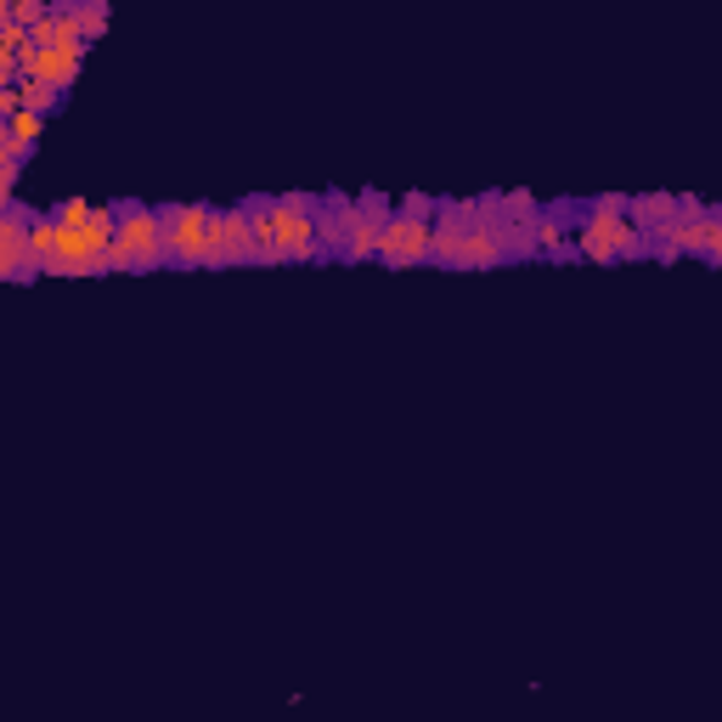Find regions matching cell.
Returning <instances> with one entry per match:
<instances>
[{
	"mask_svg": "<svg viewBox=\"0 0 722 722\" xmlns=\"http://www.w3.org/2000/svg\"><path fill=\"white\" fill-rule=\"evenodd\" d=\"M18 91H23V108H29V113H40V119H52V113L63 108V91L40 86V79H18Z\"/></svg>",
	"mask_w": 722,
	"mask_h": 722,
	"instance_id": "d6986e66",
	"label": "cell"
},
{
	"mask_svg": "<svg viewBox=\"0 0 722 722\" xmlns=\"http://www.w3.org/2000/svg\"><path fill=\"white\" fill-rule=\"evenodd\" d=\"M0 153H7V125H0Z\"/></svg>",
	"mask_w": 722,
	"mask_h": 722,
	"instance_id": "d4e9b609",
	"label": "cell"
},
{
	"mask_svg": "<svg viewBox=\"0 0 722 722\" xmlns=\"http://www.w3.org/2000/svg\"><path fill=\"white\" fill-rule=\"evenodd\" d=\"M34 210L7 204L0 210V283H23V237H29Z\"/></svg>",
	"mask_w": 722,
	"mask_h": 722,
	"instance_id": "8fae6325",
	"label": "cell"
},
{
	"mask_svg": "<svg viewBox=\"0 0 722 722\" xmlns=\"http://www.w3.org/2000/svg\"><path fill=\"white\" fill-rule=\"evenodd\" d=\"M350 215H356V198H345V192H323V198H316V244H323L328 260H345Z\"/></svg>",
	"mask_w": 722,
	"mask_h": 722,
	"instance_id": "30bf717a",
	"label": "cell"
},
{
	"mask_svg": "<svg viewBox=\"0 0 722 722\" xmlns=\"http://www.w3.org/2000/svg\"><path fill=\"white\" fill-rule=\"evenodd\" d=\"M390 198L384 192H361L356 198V215H350V244H345V260H373L379 249V226L390 221Z\"/></svg>",
	"mask_w": 722,
	"mask_h": 722,
	"instance_id": "ba28073f",
	"label": "cell"
},
{
	"mask_svg": "<svg viewBox=\"0 0 722 722\" xmlns=\"http://www.w3.org/2000/svg\"><path fill=\"white\" fill-rule=\"evenodd\" d=\"M244 215H249V266H283L271 237V198H244Z\"/></svg>",
	"mask_w": 722,
	"mask_h": 722,
	"instance_id": "5bb4252c",
	"label": "cell"
},
{
	"mask_svg": "<svg viewBox=\"0 0 722 722\" xmlns=\"http://www.w3.org/2000/svg\"><path fill=\"white\" fill-rule=\"evenodd\" d=\"M503 266V237L492 226H463L458 237V271H492Z\"/></svg>",
	"mask_w": 722,
	"mask_h": 722,
	"instance_id": "4fadbf2b",
	"label": "cell"
},
{
	"mask_svg": "<svg viewBox=\"0 0 722 722\" xmlns=\"http://www.w3.org/2000/svg\"><path fill=\"white\" fill-rule=\"evenodd\" d=\"M576 221H582L576 226V255L593 260V266H616V260H644L650 255L644 232L632 226L621 192H605V198H593V204H582Z\"/></svg>",
	"mask_w": 722,
	"mask_h": 722,
	"instance_id": "6da1fadb",
	"label": "cell"
},
{
	"mask_svg": "<svg viewBox=\"0 0 722 722\" xmlns=\"http://www.w3.org/2000/svg\"><path fill=\"white\" fill-rule=\"evenodd\" d=\"M40 131H46V119L29 113V108H18V113L7 119V158H18V165H23V158L34 153V142H40Z\"/></svg>",
	"mask_w": 722,
	"mask_h": 722,
	"instance_id": "e0dca14e",
	"label": "cell"
},
{
	"mask_svg": "<svg viewBox=\"0 0 722 722\" xmlns=\"http://www.w3.org/2000/svg\"><path fill=\"white\" fill-rule=\"evenodd\" d=\"M79 63H86V52H57V46H29L18 52V79H40V86H52V91H74V79H79Z\"/></svg>",
	"mask_w": 722,
	"mask_h": 722,
	"instance_id": "52a82bcc",
	"label": "cell"
},
{
	"mask_svg": "<svg viewBox=\"0 0 722 722\" xmlns=\"http://www.w3.org/2000/svg\"><path fill=\"white\" fill-rule=\"evenodd\" d=\"M226 266H249V215H244V204H232V210H215V215H210L204 271H226Z\"/></svg>",
	"mask_w": 722,
	"mask_h": 722,
	"instance_id": "8992f818",
	"label": "cell"
},
{
	"mask_svg": "<svg viewBox=\"0 0 722 722\" xmlns=\"http://www.w3.org/2000/svg\"><path fill=\"white\" fill-rule=\"evenodd\" d=\"M158 266H165V226H158V204L119 198V204H113L108 271H158Z\"/></svg>",
	"mask_w": 722,
	"mask_h": 722,
	"instance_id": "7a4b0ae2",
	"label": "cell"
},
{
	"mask_svg": "<svg viewBox=\"0 0 722 722\" xmlns=\"http://www.w3.org/2000/svg\"><path fill=\"white\" fill-rule=\"evenodd\" d=\"M108 34V0H79V40H86V52Z\"/></svg>",
	"mask_w": 722,
	"mask_h": 722,
	"instance_id": "ffe728a7",
	"label": "cell"
},
{
	"mask_svg": "<svg viewBox=\"0 0 722 722\" xmlns=\"http://www.w3.org/2000/svg\"><path fill=\"white\" fill-rule=\"evenodd\" d=\"M627 215H632L638 232H644V244L655 249V244H666V237H672L684 204H677V192H644V198H627Z\"/></svg>",
	"mask_w": 722,
	"mask_h": 722,
	"instance_id": "9c48e42d",
	"label": "cell"
},
{
	"mask_svg": "<svg viewBox=\"0 0 722 722\" xmlns=\"http://www.w3.org/2000/svg\"><path fill=\"white\" fill-rule=\"evenodd\" d=\"M57 226H86L91 221V204H86V198H63V204L57 210H46Z\"/></svg>",
	"mask_w": 722,
	"mask_h": 722,
	"instance_id": "44dd1931",
	"label": "cell"
},
{
	"mask_svg": "<svg viewBox=\"0 0 722 722\" xmlns=\"http://www.w3.org/2000/svg\"><path fill=\"white\" fill-rule=\"evenodd\" d=\"M497 204H503V221H508V226H531V232H537V221H542V204H537L531 192H503Z\"/></svg>",
	"mask_w": 722,
	"mask_h": 722,
	"instance_id": "ac0fdd59",
	"label": "cell"
},
{
	"mask_svg": "<svg viewBox=\"0 0 722 722\" xmlns=\"http://www.w3.org/2000/svg\"><path fill=\"white\" fill-rule=\"evenodd\" d=\"M52 237H57L52 215H34V221H29V237H23V283H34V277L52 271Z\"/></svg>",
	"mask_w": 722,
	"mask_h": 722,
	"instance_id": "9a60e30c",
	"label": "cell"
},
{
	"mask_svg": "<svg viewBox=\"0 0 722 722\" xmlns=\"http://www.w3.org/2000/svg\"><path fill=\"white\" fill-rule=\"evenodd\" d=\"M108 244H113V204H91V221H86L91 277H108Z\"/></svg>",
	"mask_w": 722,
	"mask_h": 722,
	"instance_id": "2e32d148",
	"label": "cell"
},
{
	"mask_svg": "<svg viewBox=\"0 0 722 722\" xmlns=\"http://www.w3.org/2000/svg\"><path fill=\"white\" fill-rule=\"evenodd\" d=\"M210 204H158V226H165V266L204 271V237H210Z\"/></svg>",
	"mask_w": 722,
	"mask_h": 722,
	"instance_id": "5b68a950",
	"label": "cell"
},
{
	"mask_svg": "<svg viewBox=\"0 0 722 722\" xmlns=\"http://www.w3.org/2000/svg\"><path fill=\"white\" fill-rule=\"evenodd\" d=\"M429 210H435V198H424V192H407V198H401V204L390 210V221L379 226L373 260H384L390 271L424 266V260H429Z\"/></svg>",
	"mask_w": 722,
	"mask_h": 722,
	"instance_id": "3957f363",
	"label": "cell"
},
{
	"mask_svg": "<svg viewBox=\"0 0 722 722\" xmlns=\"http://www.w3.org/2000/svg\"><path fill=\"white\" fill-rule=\"evenodd\" d=\"M57 226V221H52ZM46 277H91V249H86V226H57L52 237V271Z\"/></svg>",
	"mask_w": 722,
	"mask_h": 722,
	"instance_id": "7c38bea8",
	"label": "cell"
},
{
	"mask_svg": "<svg viewBox=\"0 0 722 722\" xmlns=\"http://www.w3.org/2000/svg\"><path fill=\"white\" fill-rule=\"evenodd\" d=\"M271 237H277V260H328L316 244V192H283L271 198Z\"/></svg>",
	"mask_w": 722,
	"mask_h": 722,
	"instance_id": "277c9868",
	"label": "cell"
},
{
	"mask_svg": "<svg viewBox=\"0 0 722 722\" xmlns=\"http://www.w3.org/2000/svg\"><path fill=\"white\" fill-rule=\"evenodd\" d=\"M0 23H12V7H7V0H0Z\"/></svg>",
	"mask_w": 722,
	"mask_h": 722,
	"instance_id": "cb8c5ba5",
	"label": "cell"
},
{
	"mask_svg": "<svg viewBox=\"0 0 722 722\" xmlns=\"http://www.w3.org/2000/svg\"><path fill=\"white\" fill-rule=\"evenodd\" d=\"M29 46H40V52L52 46V12H40V18L29 23Z\"/></svg>",
	"mask_w": 722,
	"mask_h": 722,
	"instance_id": "603a6c76",
	"label": "cell"
},
{
	"mask_svg": "<svg viewBox=\"0 0 722 722\" xmlns=\"http://www.w3.org/2000/svg\"><path fill=\"white\" fill-rule=\"evenodd\" d=\"M12 7V23H34L40 12H52V0H7Z\"/></svg>",
	"mask_w": 722,
	"mask_h": 722,
	"instance_id": "7402d4cb",
	"label": "cell"
}]
</instances>
